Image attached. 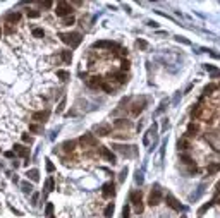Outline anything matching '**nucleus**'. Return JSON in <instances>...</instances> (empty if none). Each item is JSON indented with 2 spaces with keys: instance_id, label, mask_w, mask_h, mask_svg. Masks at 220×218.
<instances>
[{
  "instance_id": "20e7f679",
  "label": "nucleus",
  "mask_w": 220,
  "mask_h": 218,
  "mask_svg": "<svg viewBox=\"0 0 220 218\" xmlns=\"http://www.w3.org/2000/svg\"><path fill=\"white\" fill-rule=\"evenodd\" d=\"M129 197H131V203L136 206V213L140 215V213L143 211V204H141V191H133Z\"/></svg>"
},
{
  "instance_id": "aec40b11",
  "label": "nucleus",
  "mask_w": 220,
  "mask_h": 218,
  "mask_svg": "<svg viewBox=\"0 0 220 218\" xmlns=\"http://www.w3.org/2000/svg\"><path fill=\"white\" fill-rule=\"evenodd\" d=\"M113 210H115V206H113V203H108V204H107V208H105V211H103L105 218H112Z\"/></svg>"
},
{
  "instance_id": "4be33fe9",
  "label": "nucleus",
  "mask_w": 220,
  "mask_h": 218,
  "mask_svg": "<svg viewBox=\"0 0 220 218\" xmlns=\"http://www.w3.org/2000/svg\"><path fill=\"white\" fill-rule=\"evenodd\" d=\"M62 148L69 153V151H74V148H76V141H65L64 144H62Z\"/></svg>"
},
{
  "instance_id": "ddd939ff",
  "label": "nucleus",
  "mask_w": 220,
  "mask_h": 218,
  "mask_svg": "<svg viewBox=\"0 0 220 218\" xmlns=\"http://www.w3.org/2000/svg\"><path fill=\"white\" fill-rule=\"evenodd\" d=\"M113 192H115V189H113V182H108V184H105V186H103L102 196L105 197V199H108L110 196H113Z\"/></svg>"
},
{
  "instance_id": "3c124183",
  "label": "nucleus",
  "mask_w": 220,
  "mask_h": 218,
  "mask_svg": "<svg viewBox=\"0 0 220 218\" xmlns=\"http://www.w3.org/2000/svg\"><path fill=\"white\" fill-rule=\"evenodd\" d=\"M0 38H2V28H0Z\"/></svg>"
},
{
  "instance_id": "a878e982",
  "label": "nucleus",
  "mask_w": 220,
  "mask_h": 218,
  "mask_svg": "<svg viewBox=\"0 0 220 218\" xmlns=\"http://www.w3.org/2000/svg\"><path fill=\"white\" fill-rule=\"evenodd\" d=\"M33 36L34 38H43L45 36V31H43V28H33Z\"/></svg>"
},
{
  "instance_id": "72a5a7b5",
  "label": "nucleus",
  "mask_w": 220,
  "mask_h": 218,
  "mask_svg": "<svg viewBox=\"0 0 220 218\" xmlns=\"http://www.w3.org/2000/svg\"><path fill=\"white\" fill-rule=\"evenodd\" d=\"M210 206H212V203H206V204H203V206L199 208V210H198V215H199V216H201V215H203V213L206 211V210H208Z\"/></svg>"
},
{
  "instance_id": "37998d69",
  "label": "nucleus",
  "mask_w": 220,
  "mask_h": 218,
  "mask_svg": "<svg viewBox=\"0 0 220 218\" xmlns=\"http://www.w3.org/2000/svg\"><path fill=\"white\" fill-rule=\"evenodd\" d=\"M215 89V86L213 84H210V86H206V88H205V95H208V93H212V91Z\"/></svg>"
},
{
  "instance_id": "4c0bfd02",
  "label": "nucleus",
  "mask_w": 220,
  "mask_h": 218,
  "mask_svg": "<svg viewBox=\"0 0 220 218\" xmlns=\"http://www.w3.org/2000/svg\"><path fill=\"white\" fill-rule=\"evenodd\" d=\"M129 69V60H122V65H120V72H126Z\"/></svg>"
},
{
  "instance_id": "c85d7f7f",
  "label": "nucleus",
  "mask_w": 220,
  "mask_h": 218,
  "mask_svg": "<svg viewBox=\"0 0 220 218\" xmlns=\"http://www.w3.org/2000/svg\"><path fill=\"white\" fill-rule=\"evenodd\" d=\"M52 213H54V204L52 203H47V206H45V216H52Z\"/></svg>"
},
{
  "instance_id": "cd10ccee",
  "label": "nucleus",
  "mask_w": 220,
  "mask_h": 218,
  "mask_svg": "<svg viewBox=\"0 0 220 218\" xmlns=\"http://www.w3.org/2000/svg\"><path fill=\"white\" fill-rule=\"evenodd\" d=\"M40 16H41V12H40V11H34V9L28 11V17H29V19H38Z\"/></svg>"
},
{
  "instance_id": "603ef678",
  "label": "nucleus",
  "mask_w": 220,
  "mask_h": 218,
  "mask_svg": "<svg viewBox=\"0 0 220 218\" xmlns=\"http://www.w3.org/2000/svg\"><path fill=\"white\" fill-rule=\"evenodd\" d=\"M50 218H55V216H50Z\"/></svg>"
},
{
  "instance_id": "ea45409f",
  "label": "nucleus",
  "mask_w": 220,
  "mask_h": 218,
  "mask_svg": "<svg viewBox=\"0 0 220 218\" xmlns=\"http://www.w3.org/2000/svg\"><path fill=\"white\" fill-rule=\"evenodd\" d=\"M45 161H47V170H48V172H54V170H55V167H54V163H52V161H50L48 158L45 160Z\"/></svg>"
},
{
  "instance_id": "39448f33",
  "label": "nucleus",
  "mask_w": 220,
  "mask_h": 218,
  "mask_svg": "<svg viewBox=\"0 0 220 218\" xmlns=\"http://www.w3.org/2000/svg\"><path fill=\"white\" fill-rule=\"evenodd\" d=\"M146 106V98H141V101H134L133 105H131V113L134 115V117H138L143 110H145Z\"/></svg>"
},
{
  "instance_id": "5701e85b",
  "label": "nucleus",
  "mask_w": 220,
  "mask_h": 218,
  "mask_svg": "<svg viewBox=\"0 0 220 218\" xmlns=\"http://www.w3.org/2000/svg\"><path fill=\"white\" fill-rule=\"evenodd\" d=\"M113 77L119 81V84H124V83H127V74H126V72H119V74H115Z\"/></svg>"
},
{
  "instance_id": "7ed1b4c3",
  "label": "nucleus",
  "mask_w": 220,
  "mask_h": 218,
  "mask_svg": "<svg viewBox=\"0 0 220 218\" xmlns=\"http://www.w3.org/2000/svg\"><path fill=\"white\" fill-rule=\"evenodd\" d=\"M113 148H115V151L122 153L124 156H127V158H131V156H136V155H138V149H136V146H124V144H113Z\"/></svg>"
},
{
  "instance_id": "de8ad7c7",
  "label": "nucleus",
  "mask_w": 220,
  "mask_h": 218,
  "mask_svg": "<svg viewBox=\"0 0 220 218\" xmlns=\"http://www.w3.org/2000/svg\"><path fill=\"white\" fill-rule=\"evenodd\" d=\"M41 5L45 7V9H50V7H52V2H50V0H47V2H43Z\"/></svg>"
},
{
  "instance_id": "f8f14e48",
  "label": "nucleus",
  "mask_w": 220,
  "mask_h": 218,
  "mask_svg": "<svg viewBox=\"0 0 220 218\" xmlns=\"http://www.w3.org/2000/svg\"><path fill=\"white\" fill-rule=\"evenodd\" d=\"M48 115H50L48 110H45V112H34L31 115V119H33V120H36V122H47Z\"/></svg>"
},
{
  "instance_id": "79ce46f5",
  "label": "nucleus",
  "mask_w": 220,
  "mask_h": 218,
  "mask_svg": "<svg viewBox=\"0 0 220 218\" xmlns=\"http://www.w3.org/2000/svg\"><path fill=\"white\" fill-rule=\"evenodd\" d=\"M64 106H65V100H62V101L59 103V106H57V113L62 112V110H64Z\"/></svg>"
},
{
  "instance_id": "393cba45",
  "label": "nucleus",
  "mask_w": 220,
  "mask_h": 218,
  "mask_svg": "<svg viewBox=\"0 0 220 218\" xmlns=\"http://www.w3.org/2000/svg\"><path fill=\"white\" fill-rule=\"evenodd\" d=\"M220 170V163H212V165L206 168V172H208V175H213L215 172H218Z\"/></svg>"
},
{
  "instance_id": "09e8293b",
  "label": "nucleus",
  "mask_w": 220,
  "mask_h": 218,
  "mask_svg": "<svg viewBox=\"0 0 220 218\" xmlns=\"http://www.w3.org/2000/svg\"><path fill=\"white\" fill-rule=\"evenodd\" d=\"M176 40H177V41H182V43H186V45H189V41H188V40H184V38H181V36H177V38H176Z\"/></svg>"
},
{
  "instance_id": "1a4fd4ad",
  "label": "nucleus",
  "mask_w": 220,
  "mask_h": 218,
  "mask_svg": "<svg viewBox=\"0 0 220 218\" xmlns=\"http://www.w3.org/2000/svg\"><path fill=\"white\" fill-rule=\"evenodd\" d=\"M79 143L83 144V146H97V139L93 138L91 134H84V136H81L79 138Z\"/></svg>"
},
{
  "instance_id": "f257e3e1",
  "label": "nucleus",
  "mask_w": 220,
  "mask_h": 218,
  "mask_svg": "<svg viewBox=\"0 0 220 218\" xmlns=\"http://www.w3.org/2000/svg\"><path fill=\"white\" fill-rule=\"evenodd\" d=\"M59 38L65 43V45H71L72 48H76L81 43V34H79V33H76V31H72V33H60Z\"/></svg>"
},
{
  "instance_id": "49530a36",
  "label": "nucleus",
  "mask_w": 220,
  "mask_h": 218,
  "mask_svg": "<svg viewBox=\"0 0 220 218\" xmlns=\"http://www.w3.org/2000/svg\"><path fill=\"white\" fill-rule=\"evenodd\" d=\"M14 31H16V29H14L12 26H5V33H7V34H12Z\"/></svg>"
},
{
  "instance_id": "5fc2aeb1",
  "label": "nucleus",
  "mask_w": 220,
  "mask_h": 218,
  "mask_svg": "<svg viewBox=\"0 0 220 218\" xmlns=\"http://www.w3.org/2000/svg\"><path fill=\"white\" fill-rule=\"evenodd\" d=\"M0 211H2V210H0Z\"/></svg>"
},
{
  "instance_id": "9d476101",
  "label": "nucleus",
  "mask_w": 220,
  "mask_h": 218,
  "mask_svg": "<svg viewBox=\"0 0 220 218\" xmlns=\"http://www.w3.org/2000/svg\"><path fill=\"white\" fill-rule=\"evenodd\" d=\"M14 153L17 155V156H21V158H29V149L24 148L22 144H14Z\"/></svg>"
},
{
  "instance_id": "2eb2a0df",
  "label": "nucleus",
  "mask_w": 220,
  "mask_h": 218,
  "mask_svg": "<svg viewBox=\"0 0 220 218\" xmlns=\"http://www.w3.org/2000/svg\"><path fill=\"white\" fill-rule=\"evenodd\" d=\"M113 125L117 129H131L133 127V122H131V120H126V119H117V120L113 122Z\"/></svg>"
},
{
  "instance_id": "f03ea898",
  "label": "nucleus",
  "mask_w": 220,
  "mask_h": 218,
  "mask_svg": "<svg viewBox=\"0 0 220 218\" xmlns=\"http://www.w3.org/2000/svg\"><path fill=\"white\" fill-rule=\"evenodd\" d=\"M54 12L59 17H67V16H71V12H72V5L67 4V2H59V4L55 5V11Z\"/></svg>"
},
{
  "instance_id": "a19ab883",
  "label": "nucleus",
  "mask_w": 220,
  "mask_h": 218,
  "mask_svg": "<svg viewBox=\"0 0 220 218\" xmlns=\"http://www.w3.org/2000/svg\"><path fill=\"white\" fill-rule=\"evenodd\" d=\"M181 160H182L184 163H188V165H189V163H193V160L189 158L188 155H181Z\"/></svg>"
},
{
  "instance_id": "4468645a",
  "label": "nucleus",
  "mask_w": 220,
  "mask_h": 218,
  "mask_svg": "<svg viewBox=\"0 0 220 218\" xmlns=\"http://www.w3.org/2000/svg\"><path fill=\"white\" fill-rule=\"evenodd\" d=\"M165 201H167V204H169L172 210H176V211H179V210H181V204H179V201L174 196H172V194H167Z\"/></svg>"
},
{
  "instance_id": "58836bf2",
  "label": "nucleus",
  "mask_w": 220,
  "mask_h": 218,
  "mask_svg": "<svg viewBox=\"0 0 220 218\" xmlns=\"http://www.w3.org/2000/svg\"><path fill=\"white\" fill-rule=\"evenodd\" d=\"M21 138H22V141H24V143H28V144L33 143V138H31V136H28V134H22Z\"/></svg>"
},
{
  "instance_id": "8fccbe9b",
  "label": "nucleus",
  "mask_w": 220,
  "mask_h": 218,
  "mask_svg": "<svg viewBox=\"0 0 220 218\" xmlns=\"http://www.w3.org/2000/svg\"><path fill=\"white\" fill-rule=\"evenodd\" d=\"M217 194H220V182L217 184Z\"/></svg>"
},
{
  "instance_id": "0eeeda50",
  "label": "nucleus",
  "mask_w": 220,
  "mask_h": 218,
  "mask_svg": "<svg viewBox=\"0 0 220 218\" xmlns=\"http://www.w3.org/2000/svg\"><path fill=\"white\" fill-rule=\"evenodd\" d=\"M160 201H162V192H160V189H158V187H155V189L151 191V194H150L148 204H150V206H156Z\"/></svg>"
},
{
  "instance_id": "e433bc0d",
  "label": "nucleus",
  "mask_w": 220,
  "mask_h": 218,
  "mask_svg": "<svg viewBox=\"0 0 220 218\" xmlns=\"http://www.w3.org/2000/svg\"><path fill=\"white\" fill-rule=\"evenodd\" d=\"M38 199H40V194H38V192H34V194H33V197H31V204H33V206H36V204H38Z\"/></svg>"
},
{
  "instance_id": "a18cd8bd",
  "label": "nucleus",
  "mask_w": 220,
  "mask_h": 218,
  "mask_svg": "<svg viewBox=\"0 0 220 218\" xmlns=\"http://www.w3.org/2000/svg\"><path fill=\"white\" fill-rule=\"evenodd\" d=\"M14 151H5V153H4V156H5V158H14Z\"/></svg>"
},
{
  "instance_id": "423d86ee",
  "label": "nucleus",
  "mask_w": 220,
  "mask_h": 218,
  "mask_svg": "<svg viewBox=\"0 0 220 218\" xmlns=\"http://www.w3.org/2000/svg\"><path fill=\"white\" fill-rule=\"evenodd\" d=\"M93 48H105V50H119V45L113 41H107V40H102V41H95L93 43Z\"/></svg>"
},
{
  "instance_id": "7c9ffc66",
  "label": "nucleus",
  "mask_w": 220,
  "mask_h": 218,
  "mask_svg": "<svg viewBox=\"0 0 220 218\" xmlns=\"http://www.w3.org/2000/svg\"><path fill=\"white\" fill-rule=\"evenodd\" d=\"M74 22H76V19H74L72 16H71V17H64V22H62V26H72Z\"/></svg>"
},
{
  "instance_id": "9b49d317",
  "label": "nucleus",
  "mask_w": 220,
  "mask_h": 218,
  "mask_svg": "<svg viewBox=\"0 0 220 218\" xmlns=\"http://www.w3.org/2000/svg\"><path fill=\"white\" fill-rule=\"evenodd\" d=\"M95 132H97L98 136H108V134L112 132V127H110L108 124H102V125H97V127H95Z\"/></svg>"
},
{
  "instance_id": "c756f323",
  "label": "nucleus",
  "mask_w": 220,
  "mask_h": 218,
  "mask_svg": "<svg viewBox=\"0 0 220 218\" xmlns=\"http://www.w3.org/2000/svg\"><path fill=\"white\" fill-rule=\"evenodd\" d=\"M177 148L179 149H188L189 148V143L186 141V139H179V141H177Z\"/></svg>"
},
{
  "instance_id": "6e6552de",
  "label": "nucleus",
  "mask_w": 220,
  "mask_h": 218,
  "mask_svg": "<svg viewBox=\"0 0 220 218\" xmlns=\"http://www.w3.org/2000/svg\"><path fill=\"white\" fill-rule=\"evenodd\" d=\"M98 153L102 155V156L107 160V161H110V163H115V155H113L108 148H105V146H98Z\"/></svg>"
},
{
  "instance_id": "412c9836",
  "label": "nucleus",
  "mask_w": 220,
  "mask_h": 218,
  "mask_svg": "<svg viewBox=\"0 0 220 218\" xmlns=\"http://www.w3.org/2000/svg\"><path fill=\"white\" fill-rule=\"evenodd\" d=\"M28 129H29V132H33V134H40L43 131V127L41 125H38V124H29Z\"/></svg>"
},
{
  "instance_id": "bb28decb",
  "label": "nucleus",
  "mask_w": 220,
  "mask_h": 218,
  "mask_svg": "<svg viewBox=\"0 0 220 218\" xmlns=\"http://www.w3.org/2000/svg\"><path fill=\"white\" fill-rule=\"evenodd\" d=\"M69 72H67V70H62V69H59V70H57V77H60V79H62V81H67V79H69Z\"/></svg>"
},
{
  "instance_id": "6ab92c4d",
  "label": "nucleus",
  "mask_w": 220,
  "mask_h": 218,
  "mask_svg": "<svg viewBox=\"0 0 220 218\" xmlns=\"http://www.w3.org/2000/svg\"><path fill=\"white\" fill-rule=\"evenodd\" d=\"M60 57H62V60H64L65 64H71V60H72V53H71L69 50H62V52H60Z\"/></svg>"
},
{
  "instance_id": "b1692460",
  "label": "nucleus",
  "mask_w": 220,
  "mask_h": 218,
  "mask_svg": "<svg viewBox=\"0 0 220 218\" xmlns=\"http://www.w3.org/2000/svg\"><path fill=\"white\" fill-rule=\"evenodd\" d=\"M198 131H199V127L196 125V124H189V125H188V134H189V136H196Z\"/></svg>"
},
{
  "instance_id": "f3484780",
  "label": "nucleus",
  "mask_w": 220,
  "mask_h": 218,
  "mask_svg": "<svg viewBox=\"0 0 220 218\" xmlns=\"http://www.w3.org/2000/svg\"><path fill=\"white\" fill-rule=\"evenodd\" d=\"M102 77H91V79L88 81V86L93 88V89H98V88H102Z\"/></svg>"
},
{
  "instance_id": "a211bd4d",
  "label": "nucleus",
  "mask_w": 220,
  "mask_h": 218,
  "mask_svg": "<svg viewBox=\"0 0 220 218\" xmlns=\"http://www.w3.org/2000/svg\"><path fill=\"white\" fill-rule=\"evenodd\" d=\"M26 175H28V179H31L33 182H38V181H40V172H38L36 168H31V170H28V172H26Z\"/></svg>"
},
{
  "instance_id": "c9c22d12",
  "label": "nucleus",
  "mask_w": 220,
  "mask_h": 218,
  "mask_svg": "<svg viewBox=\"0 0 220 218\" xmlns=\"http://www.w3.org/2000/svg\"><path fill=\"white\" fill-rule=\"evenodd\" d=\"M102 89H103V91H107L108 95H112V93H113V88H110L107 83H102Z\"/></svg>"
},
{
  "instance_id": "2f4dec72",
  "label": "nucleus",
  "mask_w": 220,
  "mask_h": 218,
  "mask_svg": "<svg viewBox=\"0 0 220 218\" xmlns=\"http://www.w3.org/2000/svg\"><path fill=\"white\" fill-rule=\"evenodd\" d=\"M45 189H47V191H45V194H48L50 191H54V181H52V179H48V181H47V184H45Z\"/></svg>"
},
{
  "instance_id": "864d4df0",
  "label": "nucleus",
  "mask_w": 220,
  "mask_h": 218,
  "mask_svg": "<svg viewBox=\"0 0 220 218\" xmlns=\"http://www.w3.org/2000/svg\"><path fill=\"white\" fill-rule=\"evenodd\" d=\"M181 218H186V216H181Z\"/></svg>"
},
{
  "instance_id": "c03bdc74",
  "label": "nucleus",
  "mask_w": 220,
  "mask_h": 218,
  "mask_svg": "<svg viewBox=\"0 0 220 218\" xmlns=\"http://www.w3.org/2000/svg\"><path fill=\"white\" fill-rule=\"evenodd\" d=\"M122 216H124V218H129V206H124V210H122Z\"/></svg>"
},
{
  "instance_id": "dca6fc26",
  "label": "nucleus",
  "mask_w": 220,
  "mask_h": 218,
  "mask_svg": "<svg viewBox=\"0 0 220 218\" xmlns=\"http://www.w3.org/2000/svg\"><path fill=\"white\" fill-rule=\"evenodd\" d=\"M5 21H7V24H16V22L21 21V14L19 12H11V14L5 16Z\"/></svg>"
},
{
  "instance_id": "f704fd0d",
  "label": "nucleus",
  "mask_w": 220,
  "mask_h": 218,
  "mask_svg": "<svg viewBox=\"0 0 220 218\" xmlns=\"http://www.w3.org/2000/svg\"><path fill=\"white\" fill-rule=\"evenodd\" d=\"M136 45H138V48H141V50H146V48H148V43H146L145 40H138Z\"/></svg>"
},
{
  "instance_id": "473e14b6",
  "label": "nucleus",
  "mask_w": 220,
  "mask_h": 218,
  "mask_svg": "<svg viewBox=\"0 0 220 218\" xmlns=\"http://www.w3.org/2000/svg\"><path fill=\"white\" fill-rule=\"evenodd\" d=\"M21 187H22V191H24V192H31L33 191V186L29 184V182H22Z\"/></svg>"
}]
</instances>
